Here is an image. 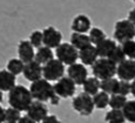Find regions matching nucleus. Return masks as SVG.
<instances>
[{
  "mask_svg": "<svg viewBox=\"0 0 135 123\" xmlns=\"http://www.w3.org/2000/svg\"><path fill=\"white\" fill-rule=\"evenodd\" d=\"M121 110H122V114L126 121L135 123V100L127 101Z\"/></svg>",
  "mask_w": 135,
  "mask_h": 123,
  "instance_id": "obj_25",
  "label": "nucleus"
},
{
  "mask_svg": "<svg viewBox=\"0 0 135 123\" xmlns=\"http://www.w3.org/2000/svg\"><path fill=\"white\" fill-rule=\"evenodd\" d=\"M4 123H14V122H4Z\"/></svg>",
  "mask_w": 135,
  "mask_h": 123,
  "instance_id": "obj_41",
  "label": "nucleus"
},
{
  "mask_svg": "<svg viewBox=\"0 0 135 123\" xmlns=\"http://www.w3.org/2000/svg\"><path fill=\"white\" fill-rule=\"evenodd\" d=\"M131 94L135 97V78L131 82Z\"/></svg>",
  "mask_w": 135,
  "mask_h": 123,
  "instance_id": "obj_39",
  "label": "nucleus"
},
{
  "mask_svg": "<svg viewBox=\"0 0 135 123\" xmlns=\"http://www.w3.org/2000/svg\"><path fill=\"white\" fill-rule=\"evenodd\" d=\"M135 27L128 19H122L115 22L114 27V39L115 42L123 43L128 40H134Z\"/></svg>",
  "mask_w": 135,
  "mask_h": 123,
  "instance_id": "obj_4",
  "label": "nucleus"
},
{
  "mask_svg": "<svg viewBox=\"0 0 135 123\" xmlns=\"http://www.w3.org/2000/svg\"><path fill=\"white\" fill-rule=\"evenodd\" d=\"M49 102H51L53 106H58V104L60 103V97H59L56 94H54V95L52 96L51 99H49Z\"/></svg>",
  "mask_w": 135,
  "mask_h": 123,
  "instance_id": "obj_37",
  "label": "nucleus"
},
{
  "mask_svg": "<svg viewBox=\"0 0 135 123\" xmlns=\"http://www.w3.org/2000/svg\"><path fill=\"white\" fill-rule=\"evenodd\" d=\"M128 20L133 23L134 27H135V7L133 9H131V11H129V13H128Z\"/></svg>",
  "mask_w": 135,
  "mask_h": 123,
  "instance_id": "obj_35",
  "label": "nucleus"
},
{
  "mask_svg": "<svg viewBox=\"0 0 135 123\" xmlns=\"http://www.w3.org/2000/svg\"><path fill=\"white\" fill-rule=\"evenodd\" d=\"M55 55L56 59L64 65L71 66V65L75 63L79 59V51L69 42H61L55 48Z\"/></svg>",
  "mask_w": 135,
  "mask_h": 123,
  "instance_id": "obj_5",
  "label": "nucleus"
},
{
  "mask_svg": "<svg viewBox=\"0 0 135 123\" xmlns=\"http://www.w3.org/2000/svg\"><path fill=\"white\" fill-rule=\"evenodd\" d=\"M65 74V65L60 62L58 59H53L46 65L42 66V76L45 80L49 81H58Z\"/></svg>",
  "mask_w": 135,
  "mask_h": 123,
  "instance_id": "obj_7",
  "label": "nucleus"
},
{
  "mask_svg": "<svg viewBox=\"0 0 135 123\" xmlns=\"http://www.w3.org/2000/svg\"><path fill=\"white\" fill-rule=\"evenodd\" d=\"M116 46L115 40H112V39H107L100 41L99 43H97L94 47L97 49V53L99 57H108V55L110 54V52L114 49V47Z\"/></svg>",
  "mask_w": 135,
  "mask_h": 123,
  "instance_id": "obj_18",
  "label": "nucleus"
},
{
  "mask_svg": "<svg viewBox=\"0 0 135 123\" xmlns=\"http://www.w3.org/2000/svg\"><path fill=\"white\" fill-rule=\"evenodd\" d=\"M67 75L72 81L75 83V86H81L85 82V80L88 77V70L86 66L82 63H73L67 68Z\"/></svg>",
  "mask_w": 135,
  "mask_h": 123,
  "instance_id": "obj_10",
  "label": "nucleus"
},
{
  "mask_svg": "<svg viewBox=\"0 0 135 123\" xmlns=\"http://www.w3.org/2000/svg\"><path fill=\"white\" fill-rule=\"evenodd\" d=\"M18 55L24 63L31 62L34 60V48L28 40H21L18 45Z\"/></svg>",
  "mask_w": 135,
  "mask_h": 123,
  "instance_id": "obj_15",
  "label": "nucleus"
},
{
  "mask_svg": "<svg viewBox=\"0 0 135 123\" xmlns=\"http://www.w3.org/2000/svg\"><path fill=\"white\" fill-rule=\"evenodd\" d=\"M18 123H37V122H34L32 119H31V117H28L27 115H26V116H21V117H20V120L18 121Z\"/></svg>",
  "mask_w": 135,
  "mask_h": 123,
  "instance_id": "obj_36",
  "label": "nucleus"
},
{
  "mask_svg": "<svg viewBox=\"0 0 135 123\" xmlns=\"http://www.w3.org/2000/svg\"><path fill=\"white\" fill-rule=\"evenodd\" d=\"M82 87H84V93L94 96L98 91H100V80L95 76L87 77L85 82L82 83Z\"/></svg>",
  "mask_w": 135,
  "mask_h": 123,
  "instance_id": "obj_21",
  "label": "nucleus"
},
{
  "mask_svg": "<svg viewBox=\"0 0 135 123\" xmlns=\"http://www.w3.org/2000/svg\"><path fill=\"white\" fill-rule=\"evenodd\" d=\"M93 103H94V108L98 109H105L108 107L109 103V95L103 91H98L94 96H92Z\"/></svg>",
  "mask_w": 135,
  "mask_h": 123,
  "instance_id": "obj_23",
  "label": "nucleus"
},
{
  "mask_svg": "<svg viewBox=\"0 0 135 123\" xmlns=\"http://www.w3.org/2000/svg\"><path fill=\"white\" fill-rule=\"evenodd\" d=\"M62 42V34L53 26H48L42 31V46L53 49Z\"/></svg>",
  "mask_w": 135,
  "mask_h": 123,
  "instance_id": "obj_9",
  "label": "nucleus"
},
{
  "mask_svg": "<svg viewBox=\"0 0 135 123\" xmlns=\"http://www.w3.org/2000/svg\"><path fill=\"white\" fill-rule=\"evenodd\" d=\"M26 112H27L28 117H31L33 121L38 123V122H41L48 115V107L46 106L45 102L34 100L30 104V107L26 110Z\"/></svg>",
  "mask_w": 135,
  "mask_h": 123,
  "instance_id": "obj_11",
  "label": "nucleus"
},
{
  "mask_svg": "<svg viewBox=\"0 0 135 123\" xmlns=\"http://www.w3.org/2000/svg\"><path fill=\"white\" fill-rule=\"evenodd\" d=\"M69 41H71L69 43H71L73 47H75L78 51H80V49L85 48V47L92 45V43H90V41H89L88 35H87V34H82V33H74V32H72Z\"/></svg>",
  "mask_w": 135,
  "mask_h": 123,
  "instance_id": "obj_20",
  "label": "nucleus"
},
{
  "mask_svg": "<svg viewBox=\"0 0 135 123\" xmlns=\"http://www.w3.org/2000/svg\"><path fill=\"white\" fill-rule=\"evenodd\" d=\"M79 59L81 60V63L84 66H92L95 61L99 59L97 49L93 45H89L85 48L79 51Z\"/></svg>",
  "mask_w": 135,
  "mask_h": 123,
  "instance_id": "obj_16",
  "label": "nucleus"
},
{
  "mask_svg": "<svg viewBox=\"0 0 135 123\" xmlns=\"http://www.w3.org/2000/svg\"><path fill=\"white\" fill-rule=\"evenodd\" d=\"M33 99L30 93V89L25 86L15 85L8 91V103L12 108L19 111H26L32 103Z\"/></svg>",
  "mask_w": 135,
  "mask_h": 123,
  "instance_id": "obj_1",
  "label": "nucleus"
},
{
  "mask_svg": "<svg viewBox=\"0 0 135 123\" xmlns=\"http://www.w3.org/2000/svg\"><path fill=\"white\" fill-rule=\"evenodd\" d=\"M116 75L120 80L132 81L135 78V62L134 60L126 59L116 66Z\"/></svg>",
  "mask_w": 135,
  "mask_h": 123,
  "instance_id": "obj_12",
  "label": "nucleus"
},
{
  "mask_svg": "<svg viewBox=\"0 0 135 123\" xmlns=\"http://www.w3.org/2000/svg\"><path fill=\"white\" fill-rule=\"evenodd\" d=\"M71 28H72V32L74 33L87 34L90 28H92V21H90V19L87 15L78 14L73 19V21H72Z\"/></svg>",
  "mask_w": 135,
  "mask_h": 123,
  "instance_id": "obj_14",
  "label": "nucleus"
},
{
  "mask_svg": "<svg viewBox=\"0 0 135 123\" xmlns=\"http://www.w3.org/2000/svg\"><path fill=\"white\" fill-rule=\"evenodd\" d=\"M41 123H61V121L55 115H47V116L41 121Z\"/></svg>",
  "mask_w": 135,
  "mask_h": 123,
  "instance_id": "obj_34",
  "label": "nucleus"
},
{
  "mask_svg": "<svg viewBox=\"0 0 135 123\" xmlns=\"http://www.w3.org/2000/svg\"><path fill=\"white\" fill-rule=\"evenodd\" d=\"M87 35H88V38H89V41L92 45H97V43H99L100 41L105 40V39L107 38V36H106V33L99 27H92Z\"/></svg>",
  "mask_w": 135,
  "mask_h": 123,
  "instance_id": "obj_27",
  "label": "nucleus"
},
{
  "mask_svg": "<svg viewBox=\"0 0 135 123\" xmlns=\"http://www.w3.org/2000/svg\"><path fill=\"white\" fill-rule=\"evenodd\" d=\"M105 121L107 123H124L126 119H124L122 110H118V109H110L107 111L105 116Z\"/></svg>",
  "mask_w": 135,
  "mask_h": 123,
  "instance_id": "obj_26",
  "label": "nucleus"
},
{
  "mask_svg": "<svg viewBox=\"0 0 135 123\" xmlns=\"http://www.w3.org/2000/svg\"><path fill=\"white\" fill-rule=\"evenodd\" d=\"M22 74H24L26 80L34 82V81L42 77V66L40 63H38L35 60H33V61L25 63Z\"/></svg>",
  "mask_w": 135,
  "mask_h": 123,
  "instance_id": "obj_13",
  "label": "nucleus"
},
{
  "mask_svg": "<svg viewBox=\"0 0 135 123\" xmlns=\"http://www.w3.org/2000/svg\"><path fill=\"white\" fill-rule=\"evenodd\" d=\"M53 59H54L53 49L48 48V47H46V46L39 47L37 53H35V55H34V60L38 62V63H40L41 66L46 65L47 62H49Z\"/></svg>",
  "mask_w": 135,
  "mask_h": 123,
  "instance_id": "obj_19",
  "label": "nucleus"
},
{
  "mask_svg": "<svg viewBox=\"0 0 135 123\" xmlns=\"http://www.w3.org/2000/svg\"><path fill=\"white\" fill-rule=\"evenodd\" d=\"M128 101L126 96L119 95V94H113V95L109 96V103L108 106L110 107L112 109H118V110H121L123 108V106L126 104V102Z\"/></svg>",
  "mask_w": 135,
  "mask_h": 123,
  "instance_id": "obj_28",
  "label": "nucleus"
},
{
  "mask_svg": "<svg viewBox=\"0 0 135 123\" xmlns=\"http://www.w3.org/2000/svg\"><path fill=\"white\" fill-rule=\"evenodd\" d=\"M2 99H4V95H2V91L0 90V103L2 102Z\"/></svg>",
  "mask_w": 135,
  "mask_h": 123,
  "instance_id": "obj_40",
  "label": "nucleus"
},
{
  "mask_svg": "<svg viewBox=\"0 0 135 123\" xmlns=\"http://www.w3.org/2000/svg\"><path fill=\"white\" fill-rule=\"evenodd\" d=\"M115 94H119V95H122V96H127L128 94H131V82L123 81V80H119L118 86H116Z\"/></svg>",
  "mask_w": 135,
  "mask_h": 123,
  "instance_id": "obj_33",
  "label": "nucleus"
},
{
  "mask_svg": "<svg viewBox=\"0 0 135 123\" xmlns=\"http://www.w3.org/2000/svg\"><path fill=\"white\" fill-rule=\"evenodd\" d=\"M118 81L119 80L115 77L101 80L100 81V90L103 91V93H106V94H108V95H113V94H115Z\"/></svg>",
  "mask_w": 135,
  "mask_h": 123,
  "instance_id": "obj_22",
  "label": "nucleus"
},
{
  "mask_svg": "<svg viewBox=\"0 0 135 123\" xmlns=\"http://www.w3.org/2000/svg\"><path fill=\"white\" fill-rule=\"evenodd\" d=\"M21 117V111L17 110V109L9 108L5 109V122H14V123H18V121L20 120Z\"/></svg>",
  "mask_w": 135,
  "mask_h": 123,
  "instance_id": "obj_31",
  "label": "nucleus"
},
{
  "mask_svg": "<svg viewBox=\"0 0 135 123\" xmlns=\"http://www.w3.org/2000/svg\"><path fill=\"white\" fill-rule=\"evenodd\" d=\"M30 43L33 46V48H39L42 46V32L41 31H33L28 39Z\"/></svg>",
  "mask_w": 135,
  "mask_h": 123,
  "instance_id": "obj_32",
  "label": "nucleus"
},
{
  "mask_svg": "<svg viewBox=\"0 0 135 123\" xmlns=\"http://www.w3.org/2000/svg\"><path fill=\"white\" fill-rule=\"evenodd\" d=\"M132 1H134V2H135V0H132Z\"/></svg>",
  "mask_w": 135,
  "mask_h": 123,
  "instance_id": "obj_42",
  "label": "nucleus"
},
{
  "mask_svg": "<svg viewBox=\"0 0 135 123\" xmlns=\"http://www.w3.org/2000/svg\"><path fill=\"white\" fill-rule=\"evenodd\" d=\"M53 88H54V93L60 99L72 97L75 94V90H76L75 83L68 76H62L58 81H55V85L53 86Z\"/></svg>",
  "mask_w": 135,
  "mask_h": 123,
  "instance_id": "obj_8",
  "label": "nucleus"
},
{
  "mask_svg": "<svg viewBox=\"0 0 135 123\" xmlns=\"http://www.w3.org/2000/svg\"><path fill=\"white\" fill-rule=\"evenodd\" d=\"M25 63L19 59V57H13L8 62H7V68L9 73H12L13 75L18 76L19 74H22V70H24Z\"/></svg>",
  "mask_w": 135,
  "mask_h": 123,
  "instance_id": "obj_24",
  "label": "nucleus"
},
{
  "mask_svg": "<svg viewBox=\"0 0 135 123\" xmlns=\"http://www.w3.org/2000/svg\"><path fill=\"white\" fill-rule=\"evenodd\" d=\"M30 93L32 95V99L35 101L40 102H47L49 99L54 95V88L49 81L45 80L44 77L39 78L31 83L30 87Z\"/></svg>",
  "mask_w": 135,
  "mask_h": 123,
  "instance_id": "obj_2",
  "label": "nucleus"
},
{
  "mask_svg": "<svg viewBox=\"0 0 135 123\" xmlns=\"http://www.w3.org/2000/svg\"><path fill=\"white\" fill-rule=\"evenodd\" d=\"M5 122V109L0 106V123Z\"/></svg>",
  "mask_w": 135,
  "mask_h": 123,
  "instance_id": "obj_38",
  "label": "nucleus"
},
{
  "mask_svg": "<svg viewBox=\"0 0 135 123\" xmlns=\"http://www.w3.org/2000/svg\"><path fill=\"white\" fill-rule=\"evenodd\" d=\"M17 76L9 73L7 69L0 70V90L1 91H9L15 86Z\"/></svg>",
  "mask_w": 135,
  "mask_h": 123,
  "instance_id": "obj_17",
  "label": "nucleus"
},
{
  "mask_svg": "<svg viewBox=\"0 0 135 123\" xmlns=\"http://www.w3.org/2000/svg\"><path fill=\"white\" fill-rule=\"evenodd\" d=\"M134 62H135V60H134Z\"/></svg>",
  "mask_w": 135,
  "mask_h": 123,
  "instance_id": "obj_43",
  "label": "nucleus"
},
{
  "mask_svg": "<svg viewBox=\"0 0 135 123\" xmlns=\"http://www.w3.org/2000/svg\"><path fill=\"white\" fill-rule=\"evenodd\" d=\"M73 109L81 116H90L94 111V103L90 95L86 93H80L72 101Z\"/></svg>",
  "mask_w": 135,
  "mask_h": 123,
  "instance_id": "obj_6",
  "label": "nucleus"
},
{
  "mask_svg": "<svg viewBox=\"0 0 135 123\" xmlns=\"http://www.w3.org/2000/svg\"><path fill=\"white\" fill-rule=\"evenodd\" d=\"M121 48L127 59L135 60V40H128L121 43Z\"/></svg>",
  "mask_w": 135,
  "mask_h": 123,
  "instance_id": "obj_30",
  "label": "nucleus"
},
{
  "mask_svg": "<svg viewBox=\"0 0 135 123\" xmlns=\"http://www.w3.org/2000/svg\"><path fill=\"white\" fill-rule=\"evenodd\" d=\"M108 59H109L110 61H113L116 66L127 59L126 55H124V53H123V51H122V48H121V45H116L114 47V49L110 52L109 55H108Z\"/></svg>",
  "mask_w": 135,
  "mask_h": 123,
  "instance_id": "obj_29",
  "label": "nucleus"
},
{
  "mask_svg": "<svg viewBox=\"0 0 135 123\" xmlns=\"http://www.w3.org/2000/svg\"><path fill=\"white\" fill-rule=\"evenodd\" d=\"M92 72L100 81L110 78L116 75V65L108 57H100L92 65Z\"/></svg>",
  "mask_w": 135,
  "mask_h": 123,
  "instance_id": "obj_3",
  "label": "nucleus"
}]
</instances>
